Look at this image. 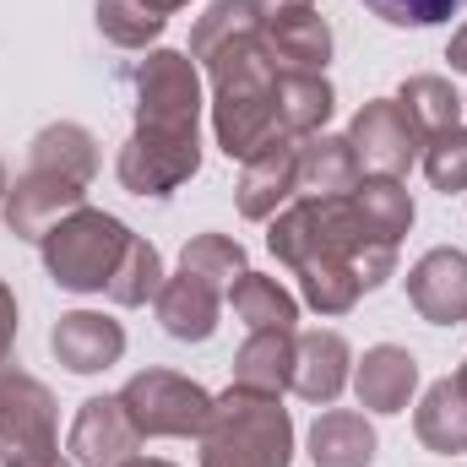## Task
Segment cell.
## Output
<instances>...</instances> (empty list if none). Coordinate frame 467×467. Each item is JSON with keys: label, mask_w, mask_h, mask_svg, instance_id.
Masks as SVG:
<instances>
[{"label": "cell", "mask_w": 467, "mask_h": 467, "mask_svg": "<svg viewBox=\"0 0 467 467\" xmlns=\"http://www.w3.org/2000/svg\"><path fill=\"white\" fill-rule=\"evenodd\" d=\"M294 191H299V141H272L266 152H255V158L239 169V185H234L239 213H244L250 223L277 218V207H283Z\"/></svg>", "instance_id": "13"}, {"label": "cell", "mask_w": 467, "mask_h": 467, "mask_svg": "<svg viewBox=\"0 0 467 467\" xmlns=\"http://www.w3.org/2000/svg\"><path fill=\"white\" fill-rule=\"evenodd\" d=\"M229 305L250 332H294V321H299V299L277 277H261V272H244L234 283Z\"/></svg>", "instance_id": "24"}, {"label": "cell", "mask_w": 467, "mask_h": 467, "mask_svg": "<svg viewBox=\"0 0 467 467\" xmlns=\"http://www.w3.org/2000/svg\"><path fill=\"white\" fill-rule=\"evenodd\" d=\"M158 288H163V255L141 239V234H130V244H125V261L115 266V277H109V299L125 305V310H136V305H147V299H158Z\"/></svg>", "instance_id": "26"}, {"label": "cell", "mask_w": 467, "mask_h": 467, "mask_svg": "<svg viewBox=\"0 0 467 467\" xmlns=\"http://www.w3.org/2000/svg\"><path fill=\"white\" fill-rule=\"evenodd\" d=\"M364 5L391 27H435V22H451L467 0H364Z\"/></svg>", "instance_id": "30"}, {"label": "cell", "mask_w": 467, "mask_h": 467, "mask_svg": "<svg viewBox=\"0 0 467 467\" xmlns=\"http://www.w3.org/2000/svg\"><path fill=\"white\" fill-rule=\"evenodd\" d=\"M462 109H467V99H462Z\"/></svg>", "instance_id": "38"}, {"label": "cell", "mask_w": 467, "mask_h": 467, "mask_svg": "<svg viewBox=\"0 0 467 467\" xmlns=\"http://www.w3.org/2000/svg\"><path fill=\"white\" fill-rule=\"evenodd\" d=\"M348 147L364 174L402 180L413 169V158L424 152V136L413 130V119H408V109L397 99H369L348 125Z\"/></svg>", "instance_id": "8"}, {"label": "cell", "mask_w": 467, "mask_h": 467, "mask_svg": "<svg viewBox=\"0 0 467 467\" xmlns=\"http://www.w3.org/2000/svg\"><path fill=\"white\" fill-rule=\"evenodd\" d=\"M358 180H364V169L353 158L348 136L316 130V136L299 141V191H310V196H348Z\"/></svg>", "instance_id": "20"}, {"label": "cell", "mask_w": 467, "mask_h": 467, "mask_svg": "<svg viewBox=\"0 0 467 467\" xmlns=\"http://www.w3.org/2000/svg\"><path fill=\"white\" fill-rule=\"evenodd\" d=\"M27 163H33V169H55V174H71V180L93 185V174H99V141H93V130H88V125L60 119V125H44V130L33 136Z\"/></svg>", "instance_id": "23"}, {"label": "cell", "mask_w": 467, "mask_h": 467, "mask_svg": "<svg viewBox=\"0 0 467 467\" xmlns=\"http://www.w3.org/2000/svg\"><path fill=\"white\" fill-rule=\"evenodd\" d=\"M119 408L141 441H191V435L202 441V430L213 419V391L174 369H141L125 380Z\"/></svg>", "instance_id": "6"}, {"label": "cell", "mask_w": 467, "mask_h": 467, "mask_svg": "<svg viewBox=\"0 0 467 467\" xmlns=\"http://www.w3.org/2000/svg\"><path fill=\"white\" fill-rule=\"evenodd\" d=\"M446 60H451V71H467V22L451 33V49H446Z\"/></svg>", "instance_id": "32"}, {"label": "cell", "mask_w": 467, "mask_h": 467, "mask_svg": "<svg viewBox=\"0 0 467 467\" xmlns=\"http://www.w3.org/2000/svg\"><path fill=\"white\" fill-rule=\"evenodd\" d=\"M5 191H11V185H5V163H0V202H5Z\"/></svg>", "instance_id": "37"}, {"label": "cell", "mask_w": 467, "mask_h": 467, "mask_svg": "<svg viewBox=\"0 0 467 467\" xmlns=\"http://www.w3.org/2000/svg\"><path fill=\"white\" fill-rule=\"evenodd\" d=\"M294 462V419L283 397H255L229 386L213 397V419L202 430V467H288Z\"/></svg>", "instance_id": "4"}, {"label": "cell", "mask_w": 467, "mask_h": 467, "mask_svg": "<svg viewBox=\"0 0 467 467\" xmlns=\"http://www.w3.org/2000/svg\"><path fill=\"white\" fill-rule=\"evenodd\" d=\"M136 446H141V435L125 419L119 397H88L71 419V435H66V451L82 467H125L136 457Z\"/></svg>", "instance_id": "10"}, {"label": "cell", "mask_w": 467, "mask_h": 467, "mask_svg": "<svg viewBox=\"0 0 467 467\" xmlns=\"http://www.w3.org/2000/svg\"><path fill=\"white\" fill-rule=\"evenodd\" d=\"M202 169V71L185 49H152L136 71V130L119 147L130 196H174Z\"/></svg>", "instance_id": "3"}, {"label": "cell", "mask_w": 467, "mask_h": 467, "mask_svg": "<svg viewBox=\"0 0 467 467\" xmlns=\"http://www.w3.org/2000/svg\"><path fill=\"white\" fill-rule=\"evenodd\" d=\"M397 104L408 109L413 130L424 141L441 136V130H451V125H462V99H457V88L446 77H408L402 93H397Z\"/></svg>", "instance_id": "25"}, {"label": "cell", "mask_w": 467, "mask_h": 467, "mask_svg": "<svg viewBox=\"0 0 467 467\" xmlns=\"http://www.w3.org/2000/svg\"><path fill=\"white\" fill-rule=\"evenodd\" d=\"M49 348H55V358H60L71 375H99V369L119 364V353H125V327L109 321V316H99V310H71V316L55 321Z\"/></svg>", "instance_id": "14"}, {"label": "cell", "mask_w": 467, "mask_h": 467, "mask_svg": "<svg viewBox=\"0 0 467 467\" xmlns=\"http://www.w3.org/2000/svg\"><path fill=\"white\" fill-rule=\"evenodd\" d=\"M191 60H202L213 77V136L229 158L250 163L272 141H288L277 125L283 60L272 55V44L261 33V11L250 0H213L196 16Z\"/></svg>", "instance_id": "2"}, {"label": "cell", "mask_w": 467, "mask_h": 467, "mask_svg": "<svg viewBox=\"0 0 467 467\" xmlns=\"http://www.w3.org/2000/svg\"><path fill=\"white\" fill-rule=\"evenodd\" d=\"M332 109H337V93H332L327 71H294V66L277 71V125L288 141L316 136L332 119Z\"/></svg>", "instance_id": "19"}, {"label": "cell", "mask_w": 467, "mask_h": 467, "mask_svg": "<svg viewBox=\"0 0 467 467\" xmlns=\"http://www.w3.org/2000/svg\"><path fill=\"white\" fill-rule=\"evenodd\" d=\"M250 5L266 16V11H283V5H316V0H250Z\"/></svg>", "instance_id": "34"}, {"label": "cell", "mask_w": 467, "mask_h": 467, "mask_svg": "<svg viewBox=\"0 0 467 467\" xmlns=\"http://www.w3.org/2000/svg\"><path fill=\"white\" fill-rule=\"evenodd\" d=\"M353 364V348L343 332H305L299 337V353H294V386L288 391H299L305 402H337L343 397V386H348V369Z\"/></svg>", "instance_id": "16"}, {"label": "cell", "mask_w": 467, "mask_h": 467, "mask_svg": "<svg viewBox=\"0 0 467 467\" xmlns=\"http://www.w3.org/2000/svg\"><path fill=\"white\" fill-rule=\"evenodd\" d=\"M451 380H457V386H462V397H467V358H462V369H457V375H451Z\"/></svg>", "instance_id": "36"}, {"label": "cell", "mask_w": 467, "mask_h": 467, "mask_svg": "<svg viewBox=\"0 0 467 467\" xmlns=\"http://www.w3.org/2000/svg\"><path fill=\"white\" fill-rule=\"evenodd\" d=\"M125 467H174V462H158V457H130Z\"/></svg>", "instance_id": "35"}, {"label": "cell", "mask_w": 467, "mask_h": 467, "mask_svg": "<svg viewBox=\"0 0 467 467\" xmlns=\"http://www.w3.org/2000/svg\"><path fill=\"white\" fill-rule=\"evenodd\" d=\"M223 288L218 283H207V277H196V272H174V277H163V288H158V321H163V332L174 337V343H207L213 332H218V316H223Z\"/></svg>", "instance_id": "12"}, {"label": "cell", "mask_w": 467, "mask_h": 467, "mask_svg": "<svg viewBox=\"0 0 467 467\" xmlns=\"http://www.w3.org/2000/svg\"><path fill=\"white\" fill-rule=\"evenodd\" d=\"M419 386V358L397 343H380V348L364 353V364L353 369V391H358V408L369 413H402L408 397Z\"/></svg>", "instance_id": "17"}, {"label": "cell", "mask_w": 467, "mask_h": 467, "mask_svg": "<svg viewBox=\"0 0 467 467\" xmlns=\"http://www.w3.org/2000/svg\"><path fill=\"white\" fill-rule=\"evenodd\" d=\"M0 467H60L55 397L11 364H0Z\"/></svg>", "instance_id": "7"}, {"label": "cell", "mask_w": 467, "mask_h": 467, "mask_svg": "<svg viewBox=\"0 0 467 467\" xmlns=\"http://www.w3.org/2000/svg\"><path fill=\"white\" fill-rule=\"evenodd\" d=\"M424 174L446 196L467 191V125H451V130H441V136L424 141Z\"/></svg>", "instance_id": "29"}, {"label": "cell", "mask_w": 467, "mask_h": 467, "mask_svg": "<svg viewBox=\"0 0 467 467\" xmlns=\"http://www.w3.org/2000/svg\"><path fill=\"white\" fill-rule=\"evenodd\" d=\"M141 5H147V11H158V16H174V11H185L191 0H141Z\"/></svg>", "instance_id": "33"}, {"label": "cell", "mask_w": 467, "mask_h": 467, "mask_svg": "<svg viewBox=\"0 0 467 467\" xmlns=\"http://www.w3.org/2000/svg\"><path fill=\"white\" fill-rule=\"evenodd\" d=\"M180 266L196 272V277H207V283H218V288L229 294L234 283L244 277V244L229 239V234H196V239L180 250Z\"/></svg>", "instance_id": "27"}, {"label": "cell", "mask_w": 467, "mask_h": 467, "mask_svg": "<svg viewBox=\"0 0 467 467\" xmlns=\"http://www.w3.org/2000/svg\"><path fill=\"white\" fill-rule=\"evenodd\" d=\"M310 462L316 467H369L375 462V430L364 413L332 408L310 430Z\"/></svg>", "instance_id": "21"}, {"label": "cell", "mask_w": 467, "mask_h": 467, "mask_svg": "<svg viewBox=\"0 0 467 467\" xmlns=\"http://www.w3.org/2000/svg\"><path fill=\"white\" fill-rule=\"evenodd\" d=\"M125 244H130V229L99 207H77L71 218H60L38 239L44 266L66 294H104L115 266L125 261Z\"/></svg>", "instance_id": "5"}, {"label": "cell", "mask_w": 467, "mask_h": 467, "mask_svg": "<svg viewBox=\"0 0 467 467\" xmlns=\"http://www.w3.org/2000/svg\"><path fill=\"white\" fill-rule=\"evenodd\" d=\"M413 430H419V441H424L430 451H441V457L467 451V397L451 375L424 391V402H419V413H413Z\"/></svg>", "instance_id": "22"}, {"label": "cell", "mask_w": 467, "mask_h": 467, "mask_svg": "<svg viewBox=\"0 0 467 467\" xmlns=\"http://www.w3.org/2000/svg\"><path fill=\"white\" fill-rule=\"evenodd\" d=\"M261 33L272 44V55L294 71H327L332 60V27L316 5H283L261 16Z\"/></svg>", "instance_id": "15"}, {"label": "cell", "mask_w": 467, "mask_h": 467, "mask_svg": "<svg viewBox=\"0 0 467 467\" xmlns=\"http://www.w3.org/2000/svg\"><path fill=\"white\" fill-rule=\"evenodd\" d=\"M266 250L294 266L299 294L321 316H348L358 294L380 288L397 272V244L364 218L358 196H305L272 218Z\"/></svg>", "instance_id": "1"}, {"label": "cell", "mask_w": 467, "mask_h": 467, "mask_svg": "<svg viewBox=\"0 0 467 467\" xmlns=\"http://www.w3.org/2000/svg\"><path fill=\"white\" fill-rule=\"evenodd\" d=\"M294 353L299 332H250L244 348L234 353V386L255 397H283L294 386Z\"/></svg>", "instance_id": "18"}, {"label": "cell", "mask_w": 467, "mask_h": 467, "mask_svg": "<svg viewBox=\"0 0 467 467\" xmlns=\"http://www.w3.org/2000/svg\"><path fill=\"white\" fill-rule=\"evenodd\" d=\"M408 299H413V310L430 327H457V321H467V255L451 250V244L419 255L413 272H408Z\"/></svg>", "instance_id": "11"}, {"label": "cell", "mask_w": 467, "mask_h": 467, "mask_svg": "<svg viewBox=\"0 0 467 467\" xmlns=\"http://www.w3.org/2000/svg\"><path fill=\"white\" fill-rule=\"evenodd\" d=\"M11 343H16V294L0 283V364L11 358Z\"/></svg>", "instance_id": "31"}, {"label": "cell", "mask_w": 467, "mask_h": 467, "mask_svg": "<svg viewBox=\"0 0 467 467\" xmlns=\"http://www.w3.org/2000/svg\"><path fill=\"white\" fill-rule=\"evenodd\" d=\"M77 207H88V185L71 180V174H55V169H33L5 191L0 213H5V229L16 239H44L60 218H71Z\"/></svg>", "instance_id": "9"}, {"label": "cell", "mask_w": 467, "mask_h": 467, "mask_svg": "<svg viewBox=\"0 0 467 467\" xmlns=\"http://www.w3.org/2000/svg\"><path fill=\"white\" fill-rule=\"evenodd\" d=\"M163 27H169V16L147 11L141 0H99V33L119 49H147L163 38Z\"/></svg>", "instance_id": "28"}]
</instances>
